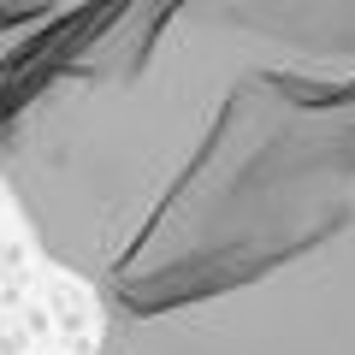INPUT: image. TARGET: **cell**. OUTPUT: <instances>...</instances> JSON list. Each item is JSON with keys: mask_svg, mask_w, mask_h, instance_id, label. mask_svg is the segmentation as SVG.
<instances>
[{"mask_svg": "<svg viewBox=\"0 0 355 355\" xmlns=\"http://www.w3.org/2000/svg\"><path fill=\"white\" fill-rule=\"evenodd\" d=\"M0 190L95 355H355V0H77Z\"/></svg>", "mask_w": 355, "mask_h": 355, "instance_id": "1", "label": "cell"}, {"mask_svg": "<svg viewBox=\"0 0 355 355\" xmlns=\"http://www.w3.org/2000/svg\"><path fill=\"white\" fill-rule=\"evenodd\" d=\"M77 0H0V65L18 48H30L36 36H48Z\"/></svg>", "mask_w": 355, "mask_h": 355, "instance_id": "2", "label": "cell"}]
</instances>
